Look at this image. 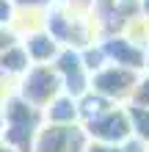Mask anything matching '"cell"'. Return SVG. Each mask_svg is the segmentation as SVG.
<instances>
[{
    "mask_svg": "<svg viewBox=\"0 0 149 152\" xmlns=\"http://www.w3.org/2000/svg\"><path fill=\"white\" fill-rule=\"evenodd\" d=\"M41 111L25 102L22 97H8L3 100V130H0V141L8 144L17 152H31L36 133L41 130Z\"/></svg>",
    "mask_w": 149,
    "mask_h": 152,
    "instance_id": "6da1fadb",
    "label": "cell"
},
{
    "mask_svg": "<svg viewBox=\"0 0 149 152\" xmlns=\"http://www.w3.org/2000/svg\"><path fill=\"white\" fill-rule=\"evenodd\" d=\"M80 127L86 130L89 141H97V144H105V147H116V144H121V141H127L133 136L127 105H110L105 113L83 122Z\"/></svg>",
    "mask_w": 149,
    "mask_h": 152,
    "instance_id": "7a4b0ae2",
    "label": "cell"
},
{
    "mask_svg": "<svg viewBox=\"0 0 149 152\" xmlns=\"http://www.w3.org/2000/svg\"><path fill=\"white\" fill-rule=\"evenodd\" d=\"M61 94V80L55 75V69L52 64L47 66H31L28 72L20 77V83H17V97H22L25 102H31L33 108H44L50 105L55 97Z\"/></svg>",
    "mask_w": 149,
    "mask_h": 152,
    "instance_id": "3957f363",
    "label": "cell"
},
{
    "mask_svg": "<svg viewBox=\"0 0 149 152\" xmlns=\"http://www.w3.org/2000/svg\"><path fill=\"white\" fill-rule=\"evenodd\" d=\"M135 83H138V72H130V69L113 64H105L100 72L91 75V91L105 97L113 105H127L135 91Z\"/></svg>",
    "mask_w": 149,
    "mask_h": 152,
    "instance_id": "277c9868",
    "label": "cell"
},
{
    "mask_svg": "<svg viewBox=\"0 0 149 152\" xmlns=\"http://www.w3.org/2000/svg\"><path fill=\"white\" fill-rule=\"evenodd\" d=\"M52 69L61 80V91L75 97V100H80L91 88V75L80 58V50H61L58 58L52 61Z\"/></svg>",
    "mask_w": 149,
    "mask_h": 152,
    "instance_id": "5b68a950",
    "label": "cell"
},
{
    "mask_svg": "<svg viewBox=\"0 0 149 152\" xmlns=\"http://www.w3.org/2000/svg\"><path fill=\"white\" fill-rule=\"evenodd\" d=\"M86 144H89V136L80 124H72V127L41 124L31 152H83Z\"/></svg>",
    "mask_w": 149,
    "mask_h": 152,
    "instance_id": "8992f818",
    "label": "cell"
},
{
    "mask_svg": "<svg viewBox=\"0 0 149 152\" xmlns=\"http://www.w3.org/2000/svg\"><path fill=\"white\" fill-rule=\"evenodd\" d=\"M100 47L105 53V61L113 64V66L130 69V72H138V75L146 69V53L138 47V44H133L127 36H121V33L102 36L100 39Z\"/></svg>",
    "mask_w": 149,
    "mask_h": 152,
    "instance_id": "52a82bcc",
    "label": "cell"
},
{
    "mask_svg": "<svg viewBox=\"0 0 149 152\" xmlns=\"http://www.w3.org/2000/svg\"><path fill=\"white\" fill-rule=\"evenodd\" d=\"M20 44H22L25 56H28V61H31V66H47V64H52V61L58 58V53L64 50L47 31L28 33V36L20 39Z\"/></svg>",
    "mask_w": 149,
    "mask_h": 152,
    "instance_id": "ba28073f",
    "label": "cell"
},
{
    "mask_svg": "<svg viewBox=\"0 0 149 152\" xmlns=\"http://www.w3.org/2000/svg\"><path fill=\"white\" fill-rule=\"evenodd\" d=\"M41 119H44V124H55V127H72V124H80V108H77V100L61 91L50 105L41 108Z\"/></svg>",
    "mask_w": 149,
    "mask_h": 152,
    "instance_id": "9c48e42d",
    "label": "cell"
},
{
    "mask_svg": "<svg viewBox=\"0 0 149 152\" xmlns=\"http://www.w3.org/2000/svg\"><path fill=\"white\" fill-rule=\"evenodd\" d=\"M28 69H31V61H28V56H25L20 42H17L14 47H8L6 53H0V72L6 77H11V80L20 83V77L28 72Z\"/></svg>",
    "mask_w": 149,
    "mask_h": 152,
    "instance_id": "30bf717a",
    "label": "cell"
},
{
    "mask_svg": "<svg viewBox=\"0 0 149 152\" xmlns=\"http://www.w3.org/2000/svg\"><path fill=\"white\" fill-rule=\"evenodd\" d=\"M44 20H47V11L17 8V11H14V20H11V31H14L17 39H22V36H28V33L44 31Z\"/></svg>",
    "mask_w": 149,
    "mask_h": 152,
    "instance_id": "8fae6325",
    "label": "cell"
},
{
    "mask_svg": "<svg viewBox=\"0 0 149 152\" xmlns=\"http://www.w3.org/2000/svg\"><path fill=\"white\" fill-rule=\"evenodd\" d=\"M110 105H113V102H108L105 97L94 94L91 88H89V91H86L80 100H77V108H80V124L89 122V119H94V116H100V113H105Z\"/></svg>",
    "mask_w": 149,
    "mask_h": 152,
    "instance_id": "7c38bea8",
    "label": "cell"
},
{
    "mask_svg": "<svg viewBox=\"0 0 149 152\" xmlns=\"http://www.w3.org/2000/svg\"><path fill=\"white\" fill-rule=\"evenodd\" d=\"M127 116H130L133 136L149 147V108H138V105H130L127 102Z\"/></svg>",
    "mask_w": 149,
    "mask_h": 152,
    "instance_id": "4fadbf2b",
    "label": "cell"
},
{
    "mask_svg": "<svg viewBox=\"0 0 149 152\" xmlns=\"http://www.w3.org/2000/svg\"><path fill=\"white\" fill-rule=\"evenodd\" d=\"M130 105L149 108V72H141V75H138V83H135L133 97H130Z\"/></svg>",
    "mask_w": 149,
    "mask_h": 152,
    "instance_id": "5bb4252c",
    "label": "cell"
},
{
    "mask_svg": "<svg viewBox=\"0 0 149 152\" xmlns=\"http://www.w3.org/2000/svg\"><path fill=\"white\" fill-rule=\"evenodd\" d=\"M17 8H31V11H47L58 3V0H11Z\"/></svg>",
    "mask_w": 149,
    "mask_h": 152,
    "instance_id": "9a60e30c",
    "label": "cell"
},
{
    "mask_svg": "<svg viewBox=\"0 0 149 152\" xmlns=\"http://www.w3.org/2000/svg\"><path fill=\"white\" fill-rule=\"evenodd\" d=\"M149 147L144 144V141H138L135 136H130L127 141H121V144H116L113 147V152H146Z\"/></svg>",
    "mask_w": 149,
    "mask_h": 152,
    "instance_id": "2e32d148",
    "label": "cell"
},
{
    "mask_svg": "<svg viewBox=\"0 0 149 152\" xmlns=\"http://www.w3.org/2000/svg\"><path fill=\"white\" fill-rule=\"evenodd\" d=\"M14 11H17V6L11 0H0V28H11Z\"/></svg>",
    "mask_w": 149,
    "mask_h": 152,
    "instance_id": "e0dca14e",
    "label": "cell"
},
{
    "mask_svg": "<svg viewBox=\"0 0 149 152\" xmlns=\"http://www.w3.org/2000/svg\"><path fill=\"white\" fill-rule=\"evenodd\" d=\"M17 42H20V39L14 36V31H11V28H0V53H6L8 47H14Z\"/></svg>",
    "mask_w": 149,
    "mask_h": 152,
    "instance_id": "ac0fdd59",
    "label": "cell"
},
{
    "mask_svg": "<svg viewBox=\"0 0 149 152\" xmlns=\"http://www.w3.org/2000/svg\"><path fill=\"white\" fill-rule=\"evenodd\" d=\"M83 152H113V147H105V144H97V141H89Z\"/></svg>",
    "mask_w": 149,
    "mask_h": 152,
    "instance_id": "d6986e66",
    "label": "cell"
},
{
    "mask_svg": "<svg viewBox=\"0 0 149 152\" xmlns=\"http://www.w3.org/2000/svg\"><path fill=\"white\" fill-rule=\"evenodd\" d=\"M0 152H17V149H11L8 144H3V141H0Z\"/></svg>",
    "mask_w": 149,
    "mask_h": 152,
    "instance_id": "ffe728a7",
    "label": "cell"
},
{
    "mask_svg": "<svg viewBox=\"0 0 149 152\" xmlns=\"http://www.w3.org/2000/svg\"><path fill=\"white\" fill-rule=\"evenodd\" d=\"M0 130H3V100H0Z\"/></svg>",
    "mask_w": 149,
    "mask_h": 152,
    "instance_id": "44dd1931",
    "label": "cell"
}]
</instances>
